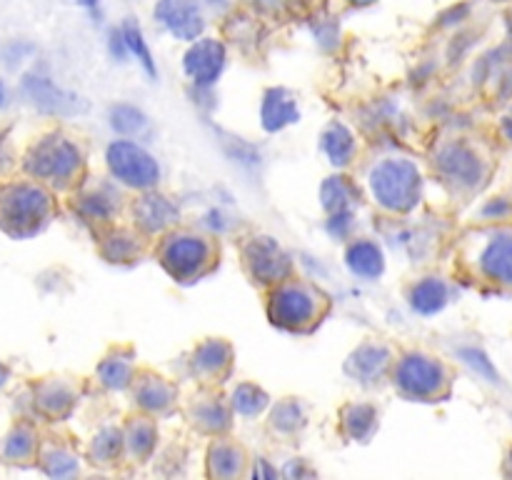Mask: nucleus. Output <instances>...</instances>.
I'll use <instances>...</instances> for the list:
<instances>
[{"label": "nucleus", "instance_id": "f257e3e1", "mask_svg": "<svg viewBox=\"0 0 512 480\" xmlns=\"http://www.w3.org/2000/svg\"><path fill=\"white\" fill-rule=\"evenodd\" d=\"M50 215V195L30 183L5 185L0 190V228L15 238H25L43 228Z\"/></svg>", "mask_w": 512, "mask_h": 480}, {"label": "nucleus", "instance_id": "f03ea898", "mask_svg": "<svg viewBox=\"0 0 512 480\" xmlns=\"http://www.w3.org/2000/svg\"><path fill=\"white\" fill-rule=\"evenodd\" d=\"M370 190L383 208L405 213L420 200V173L410 160H383L370 173Z\"/></svg>", "mask_w": 512, "mask_h": 480}, {"label": "nucleus", "instance_id": "7ed1b4c3", "mask_svg": "<svg viewBox=\"0 0 512 480\" xmlns=\"http://www.w3.org/2000/svg\"><path fill=\"white\" fill-rule=\"evenodd\" d=\"M80 150L60 135L43 138L25 155V170L40 180H65L78 170Z\"/></svg>", "mask_w": 512, "mask_h": 480}, {"label": "nucleus", "instance_id": "20e7f679", "mask_svg": "<svg viewBox=\"0 0 512 480\" xmlns=\"http://www.w3.org/2000/svg\"><path fill=\"white\" fill-rule=\"evenodd\" d=\"M108 168L120 183L133 188H150L158 183L160 168L153 155L130 140H115L108 145Z\"/></svg>", "mask_w": 512, "mask_h": 480}, {"label": "nucleus", "instance_id": "39448f33", "mask_svg": "<svg viewBox=\"0 0 512 480\" xmlns=\"http://www.w3.org/2000/svg\"><path fill=\"white\" fill-rule=\"evenodd\" d=\"M395 385L410 398H433L445 388V368L423 353H410L395 370Z\"/></svg>", "mask_w": 512, "mask_h": 480}, {"label": "nucleus", "instance_id": "423d86ee", "mask_svg": "<svg viewBox=\"0 0 512 480\" xmlns=\"http://www.w3.org/2000/svg\"><path fill=\"white\" fill-rule=\"evenodd\" d=\"M208 255L210 250L205 240L195 238V235H173V238L165 240L160 258H163V265L170 275L193 278L208 263Z\"/></svg>", "mask_w": 512, "mask_h": 480}, {"label": "nucleus", "instance_id": "0eeeda50", "mask_svg": "<svg viewBox=\"0 0 512 480\" xmlns=\"http://www.w3.org/2000/svg\"><path fill=\"white\" fill-rule=\"evenodd\" d=\"M315 315V298L303 285H280L270 298V318L283 328H300Z\"/></svg>", "mask_w": 512, "mask_h": 480}, {"label": "nucleus", "instance_id": "6e6552de", "mask_svg": "<svg viewBox=\"0 0 512 480\" xmlns=\"http://www.w3.org/2000/svg\"><path fill=\"white\" fill-rule=\"evenodd\" d=\"M23 95L40 108L43 113H55V115H75L83 113L85 103L75 93L58 88L53 80L43 78L38 73H28L23 78Z\"/></svg>", "mask_w": 512, "mask_h": 480}, {"label": "nucleus", "instance_id": "1a4fd4ad", "mask_svg": "<svg viewBox=\"0 0 512 480\" xmlns=\"http://www.w3.org/2000/svg\"><path fill=\"white\" fill-rule=\"evenodd\" d=\"M158 23L178 40H198L205 30V18L195 0H160L155 5Z\"/></svg>", "mask_w": 512, "mask_h": 480}, {"label": "nucleus", "instance_id": "9d476101", "mask_svg": "<svg viewBox=\"0 0 512 480\" xmlns=\"http://www.w3.org/2000/svg\"><path fill=\"white\" fill-rule=\"evenodd\" d=\"M188 78L200 88H208L220 78L225 68V48L215 38H198L188 48L183 60Z\"/></svg>", "mask_w": 512, "mask_h": 480}, {"label": "nucleus", "instance_id": "9b49d317", "mask_svg": "<svg viewBox=\"0 0 512 480\" xmlns=\"http://www.w3.org/2000/svg\"><path fill=\"white\" fill-rule=\"evenodd\" d=\"M245 260L248 268L260 283H275L283 280L290 270L288 255L280 250V245L273 238H253L245 248Z\"/></svg>", "mask_w": 512, "mask_h": 480}, {"label": "nucleus", "instance_id": "f8f14e48", "mask_svg": "<svg viewBox=\"0 0 512 480\" xmlns=\"http://www.w3.org/2000/svg\"><path fill=\"white\" fill-rule=\"evenodd\" d=\"M478 265L493 283L512 285V230H498L485 240Z\"/></svg>", "mask_w": 512, "mask_h": 480}, {"label": "nucleus", "instance_id": "ddd939ff", "mask_svg": "<svg viewBox=\"0 0 512 480\" xmlns=\"http://www.w3.org/2000/svg\"><path fill=\"white\" fill-rule=\"evenodd\" d=\"M438 168L450 183H458L463 188H475L483 178V165L478 155L465 145H448L438 153Z\"/></svg>", "mask_w": 512, "mask_h": 480}, {"label": "nucleus", "instance_id": "4468645a", "mask_svg": "<svg viewBox=\"0 0 512 480\" xmlns=\"http://www.w3.org/2000/svg\"><path fill=\"white\" fill-rule=\"evenodd\" d=\"M263 128L278 133L285 125L298 123V100L288 88H270L263 98Z\"/></svg>", "mask_w": 512, "mask_h": 480}, {"label": "nucleus", "instance_id": "2eb2a0df", "mask_svg": "<svg viewBox=\"0 0 512 480\" xmlns=\"http://www.w3.org/2000/svg\"><path fill=\"white\" fill-rule=\"evenodd\" d=\"M388 363H390V350L383 348V345L370 343V345H360V348L350 355L345 370H348L353 378L363 380V383H373V380H378L380 375L385 373Z\"/></svg>", "mask_w": 512, "mask_h": 480}, {"label": "nucleus", "instance_id": "dca6fc26", "mask_svg": "<svg viewBox=\"0 0 512 480\" xmlns=\"http://www.w3.org/2000/svg\"><path fill=\"white\" fill-rule=\"evenodd\" d=\"M135 218L143 225L145 230L155 233V230H163L165 225L173 223L178 218V210L163 195H145V198L138 200L135 205Z\"/></svg>", "mask_w": 512, "mask_h": 480}, {"label": "nucleus", "instance_id": "f3484780", "mask_svg": "<svg viewBox=\"0 0 512 480\" xmlns=\"http://www.w3.org/2000/svg\"><path fill=\"white\" fill-rule=\"evenodd\" d=\"M345 260H348V268L360 278H378L385 268L383 250L370 240H358L350 245Z\"/></svg>", "mask_w": 512, "mask_h": 480}, {"label": "nucleus", "instance_id": "a211bd4d", "mask_svg": "<svg viewBox=\"0 0 512 480\" xmlns=\"http://www.w3.org/2000/svg\"><path fill=\"white\" fill-rule=\"evenodd\" d=\"M410 303H413V308L423 315L438 313V310H443L445 303H448V285L438 278L420 280L413 288V293H410Z\"/></svg>", "mask_w": 512, "mask_h": 480}, {"label": "nucleus", "instance_id": "6ab92c4d", "mask_svg": "<svg viewBox=\"0 0 512 480\" xmlns=\"http://www.w3.org/2000/svg\"><path fill=\"white\" fill-rule=\"evenodd\" d=\"M323 150L333 165H348L355 153V138L343 123H333L323 133Z\"/></svg>", "mask_w": 512, "mask_h": 480}, {"label": "nucleus", "instance_id": "aec40b11", "mask_svg": "<svg viewBox=\"0 0 512 480\" xmlns=\"http://www.w3.org/2000/svg\"><path fill=\"white\" fill-rule=\"evenodd\" d=\"M208 465L215 478H235L243 470V450L230 443H215L208 453Z\"/></svg>", "mask_w": 512, "mask_h": 480}, {"label": "nucleus", "instance_id": "412c9836", "mask_svg": "<svg viewBox=\"0 0 512 480\" xmlns=\"http://www.w3.org/2000/svg\"><path fill=\"white\" fill-rule=\"evenodd\" d=\"M358 195V190L348 183V178L343 175H333L323 183L320 188V200H323V208L328 213H340V210H350V203Z\"/></svg>", "mask_w": 512, "mask_h": 480}, {"label": "nucleus", "instance_id": "4be33fe9", "mask_svg": "<svg viewBox=\"0 0 512 480\" xmlns=\"http://www.w3.org/2000/svg\"><path fill=\"white\" fill-rule=\"evenodd\" d=\"M120 33H123L125 45H128V53L135 55V60H138V63L143 65L145 73H148L150 78H155V75H158V70H155L153 53H150L148 40H145V35H143V30H140V25L135 23L133 18H128L123 23V28H120Z\"/></svg>", "mask_w": 512, "mask_h": 480}, {"label": "nucleus", "instance_id": "5701e85b", "mask_svg": "<svg viewBox=\"0 0 512 480\" xmlns=\"http://www.w3.org/2000/svg\"><path fill=\"white\" fill-rule=\"evenodd\" d=\"M175 398V390L170 388L165 380L160 378H145L143 383L138 385V403L143 405L145 410H165Z\"/></svg>", "mask_w": 512, "mask_h": 480}, {"label": "nucleus", "instance_id": "b1692460", "mask_svg": "<svg viewBox=\"0 0 512 480\" xmlns=\"http://www.w3.org/2000/svg\"><path fill=\"white\" fill-rule=\"evenodd\" d=\"M230 360V345L223 340H208V343L200 345L195 350L193 365L200 373H218L220 368H225Z\"/></svg>", "mask_w": 512, "mask_h": 480}, {"label": "nucleus", "instance_id": "393cba45", "mask_svg": "<svg viewBox=\"0 0 512 480\" xmlns=\"http://www.w3.org/2000/svg\"><path fill=\"white\" fill-rule=\"evenodd\" d=\"M375 408L370 405H348L343 413V428L350 438L355 440H363L368 438L370 430L375 428Z\"/></svg>", "mask_w": 512, "mask_h": 480}, {"label": "nucleus", "instance_id": "a878e982", "mask_svg": "<svg viewBox=\"0 0 512 480\" xmlns=\"http://www.w3.org/2000/svg\"><path fill=\"white\" fill-rule=\"evenodd\" d=\"M73 400V393L63 383H45L38 388V405L48 415H65Z\"/></svg>", "mask_w": 512, "mask_h": 480}, {"label": "nucleus", "instance_id": "bb28decb", "mask_svg": "<svg viewBox=\"0 0 512 480\" xmlns=\"http://www.w3.org/2000/svg\"><path fill=\"white\" fill-rule=\"evenodd\" d=\"M110 125L120 135H140L148 128V118L133 105H115L110 108Z\"/></svg>", "mask_w": 512, "mask_h": 480}, {"label": "nucleus", "instance_id": "cd10ccee", "mask_svg": "<svg viewBox=\"0 0 512 480\" xmlns=\"http://www.w3.org/2000/svg\"><path fill=\"white\" fill-rule=\"evenodd\" d=\"M98 373H100V380H103L105 388H113V390L128 388L130 380H133V368H130L128 360H123V358L103 360L98 368Z\"/></svg>", "mask_w": 512, "mask_h": 480}, {"label": "nucleus", "instance_id": "c85d7f7f", "mask_svg": "<svg viewBox=\"0 0 512 480\" xmlns=\"http://www.w3.org/2000/svg\"><path fill=\"white\" fill-rule=\"evenodd\" d=\"M265 405H268V395H265L258 385L243 383L235 388L233 408L238 410L240 415H258Z\"/></svg>", "mask_w": 512, "mask_h": 480}, {"label": "nucleus", "instance_id": "c756f323", "mask_svg": "<svg viewBox=\"0 0 512 480\" xmlns=\"http://www.w3.org/2000/svg\"><path fill=\"white\" fill-rule=\"evenodd\" d=\"M123 440V433L118 428H103L95 435L93 445H90V455L98 463H110L120 453V448H123Z\"/></svg>", "mask_w": 512, "mask_h": 480}, {"label": "nucleus", "instance_id": "7c9ffc66", "mask_svg": "<svg viewBox=\"0 0 512 480\" xmlns=\"http://www.w3.org/2000/svg\"><path fill=\"white\" fill-rule=\"evenodd\" d=\"M155 438H158L155 425L148 423V420H135V423H130L128 435H125V440H128L130 445V453L133 455H148L150 450H153Z\"/></svg>", "mask_w": 512, "mask_h": 480}, {"label": "nucleus", "instance_id": "2f4dec72", "mask_svg": "<svg viewBox=\"0 0 512 480\" xmlns=\"http://www.w3.org/2000/svg\"><path fill=\"white\" fill-rule=\"evenodd\" d=\"M33 448H35V435H33V430H28V428H15L13 433L8 435V438H5V443H3V455L8 460H23V458H28L30 453H33Z\"/></svg>", "mask_w": 512, "mask_h": 480}, {"label": "nucleus", "instance_id": "473e14b6", "mask_svg": "<svg viewBox=\"0 0 512 480\" xmlns=\"http://www.w3.org/2000/svg\"><path fill=\"white\" fill-rule=\"evenodd\" d=\"M43 465L45 473L53 475V478H68V475L78 473V460L60 448L48 450V453L43 455Z\"/></svg>", "mask_w": 512, "mask_h": 480}, {"label": "nucleus", "instance_id": "72a5a7b5", "mask_svg": "<svg viewBox=\"0 0 512 480\" xmlns=\"http://www.w3.org/2000/svg\"><path fill=\"white\" fill-rule=\"evenodd\" d=\"M300 423H303V410H300V405L295 403V400H285V403L275 405L273 428L290 433V430L298 428Z\"/></svg>", "mask_w": 512, "mask_h": 480}, {"label": "nucleus", "instance_id": "f704fd0d", "mask_svg": "<svg viewBox=\"0 0 512 480\" xmlns=\"http://www.w3.org/2000/svg\"><path fill=\"white\" fill-rule=\"evenodd\" d=\"M195 418H198V423L208 430H225L230 425L228 413H225V408L220 403L200 405V408L195 410Z\"/></svg>", "mask_w": 512, "mask_h": 480}, {"label": "nucleus", "instance_id": "c9c22d12", "mask_svg": "<svg viewBox=\"0 0 512 480\" xmlns=\"http://www.w3.org/2000/svg\"><path fill=\"white\" fill-rule=\"evenodd\" d=\"M103 253L108 255L110 260H128L130 255L135 253V240L125 233L110 235L103 245Z\"/></svg>", "mask_w": 512, "mask_h": 480}, {"label": "nucleus", "instance_id": "e433bc0d", "mask_svg": "<svg viewBox=\"0 0 512 480\" xmlns=\"http://www.w3.org/2000/svg\"><path fill=\"white\" fill-rule=\"evenodd\" d=\"M80 208L90 218H108L110 210H113V198L105 193H90L80 200Z\"/></svg>", "mask_w": 512, "mask_h": 480}, {"label": "nucleus", "instance_id": "4c0bfd02", "mask_svg": "<svg viewBox=\"0 0 512 480\" xmlns=\"http://www.w3.org/2000/svg\"><path fill=\"white\" fill-rule=\"evenodd\" d=\"M353 225V213L350 210H340V213H330L328 220V230L333 235H345Z\"/></svg>", "mask_w": 512, "mask_h": 480}, {"label": "nucleus", "instance_id": "58836bf2", "mask_svg": "<svg viewBox=\"0 0 512 480\" xmlns=\"http://www.w3.org/2000/svg\"><path fill=\"white\" fill-rule=\"evenodd\" d=\"M108 45H110V53H113L118 60H123L125 55H128V45H125V38H123V33H120V28L110 30Z\"/></svg>", "mask_w": 512, "mask_h": 480}, {"label": "nucleus", "instance_id": "ea45409f", "mask_svg": "<svg viewBox=\"0 0 512 480\" xmlns=\"http://www.w3.org/2000/svg\"><path fill=\"white\" fill-rule=\"evenodd\" d=\"M283 475H288V478H293V475H295V478H298V475H308V470H305L300 463H288V465H285Z\"/></svg>", "mask_w": 512, "mask_h": 480}, {"label": "nucleus", "instance_id": "a19ab883", "mask_svg": "<svg viewBox=\"0 0 512 480\" xmlns=\"http://www.w3.org/2000/svg\"><path fill=\"white\" fill-rule=\"evenodd\" d=\"M78 3L83 5V8H88L93 18H100V0H78Z\"/></svg>", "mask_w": 512, "mask_h": 480}, {"label": "nucleus", "instance_id": "79ce46f5", "mask_svg": "<svg viewBox=\"0 0 512 480\" xmlns=\"http://www.w3.org/2000/svg\"><path fill=\"white\" fill-rule=\"evenodd\" d=\"M253 475H255V478H258V475H265V478H273V475H275V470H270L268 465H265L263 460H260V470H258V473H253Z\"/></svg>", "mask_w": 512, "mask_h": 480}, {"label": "nucleus", "instance_id": "37998d69", "mask_svg": "<svg viewBox=\"0 0 512 480\" xmlns=\"http://www.w3.org/2000/svg\"><path fill=\"white\" fill-rule=\"evenodd\" d=\"M5 103H8V88H5V83L0 80V108H5Z\"/></svg>", "mask_w": 512, "mask_h": 480}, {"label": "nucleus", "instance_id": "c03bdc74", "mask_svg": "<svg viewBox=\"0 0 512 480\" xmlns=\"http://www.w3.org/2000/svg\"><path fill=\"white\" fill-rule=\"evenodd\" d=\"M8 378H10V370L5 368L3 363H0V388H3V385L8 383Z\"/></svg>", "mask_w": 512, "mask_h": 480}, {"label": "nucleus", "instance_id": "a18cd8bd", "mask_svg": "<svg viewBox=\"0 0 512 480\" xmlns=\"http://www.w3.org/2000/svg\"><path fill=\"white\" fill-rule=\"evenodd\" d=\"M350 5H358V8H363V5H373V3H378V0H348Z\"/></svg>", "mask_w": 512, "mask_h": 480}, {"label": "nucleus", "instance_id": "49530a36", "mask_svg": "<svg viewBox=\"0 0 512 480\" xmlns=\"http://www.w3.org/2000/svg\"><path fill=\"white\" fill-rule=\"evenodd\" d=\"M255 3H263V5H275V3H285V0H255Z\"/></svg>", "mask_w": 512, "mask_h": 480}, {"label": "nucleus", "instance_id": "de8ad7c7", "mask_svg": "<svg viewBox=\"0 0 512 480\" xmlns=\"http://www.w3.org/2000/svg\"><path fill=\"white\" fill-rule=\"evenodd\" d=\"M510 473H512V453H510Z\"/></svg>", "mask_w": 512, "mask_h": 480}, {"label": "nucleus", "instance_id": "09e8293b", "mask_svg": "<svg viewBox=\"0 0 512 480\" xmlns=\"http://www.w3.org/2000/svg\"><path fill=\"white\" fill-rule=\"evenodd\" d=\"M0 145H3V135H0Z\"/></svg>", "mask_w": 512, "mask_h": 480}]
</instances>
